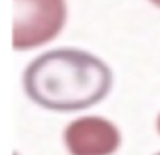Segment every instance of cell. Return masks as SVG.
I'll list each match as a JSON object with an SVG mask.
<instances>
[{
    "label": "cell",
    "mask_w": 160,
    "mask_h": 155,
    "mask_svg": "<svg viewBox=\"0 0 160 155\" xmlns=\"http://www.w3.org/2000/svg\"><path fill=\"white\" fill-rule=\"evenodd\" d=\"M27 96L53 111H79L100 103L112 86V72L98 56L78 48L48 51L27 65Z\"/></svg>",
    "instance_id": "obj_1"
},
{
    "label": "cell",
    "mask_w": 160,
    "mask_h": 155,
    "mask_svg": "<svg viewBox=\"0 0 160 155\" xmlns=\"http://www.w3.org/2000/svg\"><path fill=\"white\" fill-rule=\"evenodd\" d=\"M66 16L65 0H14L13 47L25 51L52 41L62 31Z\"/></svg>",
    "instance_id": "obj_2"
},
{
    "label": "cell",
    "mask_w": 160,
    "mask_h": 155,
    "mask_svg": "<svg viewBox=\"0 0 160 155\" xmlns=\"http://www.w3.org/2000/svg\"><path fill=\"white\" fill-rule=\"evenodd\" d=\"M70 155H112L121 145V133L114 123L100 116H83L63 131Z\"/></svg>",
    "instance_id": "obj_3"
},
{
    "label": "cell",
    "mask_w": 160,
    "mask_h": 155,
    "mask_svg": "<svg viewBox=\"0 0 160 155\" xmlns=\"http://www.w3.org/2000/svg\"><path fill=\"white\" fill-rule=\"evenodd\" d=\"M149 2H152L155 6H158V7H160V0H149Z\"/></svg>",
    "instance_id": "obj_4"
},
{
    "label": "cell",
    "mask_w": 160,
    "mask_h": 155,
    "mask_svg": "<svg viewBox=\"0 0 160 155\" xmlns=\"http://www.w3.org/2000/svg\"><path fill=\"white\" fill-rule=\"evenodd\" d=\"M156 124H158V130H159V133H160V114H159V117H158V123H156Z\"/></svg>",
    "instance_id": "obj_5"
},
{
    "label": "cell",
    "mask_w": 160,
    "mask_h": 155,
    "mask_svg": "<svg viewBox=\"0 0 160 155\" xmlns=\"http://www.w3.org/2000/svg\"><path fill=\"white\" fill-rule=\"evenodd\" d=\"M155 155H160V152H158V154H155Z\"/></svg>",
    "instance_id": "obj_6"
}]
</instances>
